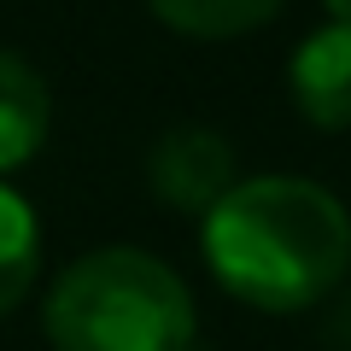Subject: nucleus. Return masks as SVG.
<instances>
[{
  "label": "nucleus",
  "mask_w": 351,
  "mask_h": 351,
  "mask_svg": "<svg viewBox=\"0 0 351 351\" xmlns=\"http://www.w3.org/2000/svg\"><path fill=\"white\" fill-rule=\"evenodd\" d=\"M147 6L176 29V36H193V41H234V36H246V29L269 24L287 0H147Z\"/></svg>",
  "instance_id": "obj_7"
},
{
  "label": "nucleus",
  "mask_w": 351,
  "mask_h": 351,
  "mask_svg": "<svg viewBox=\"0 0 351 351\" xmlns=\"http://www.w3.org/2000/svg\"><path fill=\"white\" fill-rule=\"evenodd\" d=\"M41 328L53 351H188L193 293L164 258L106 246L59 269Z\"/></svg>",
  "instance_id": "obj_2"
},
{
  "label": "nucleus",
  "mask_w": 351,
  "mask_h": 351,
  "mask_svg": "<svg viewBox=\"0 0 351 351\" xmlns=\"http://www.w3.org/2000/svg\"><path fill=\"white\" fill-rule=\"evenodd\" d=\"M287 82H293V106L316 129H351V29L334 18L311 29L293 47Z\"/></svg>",
  "instance_id": "obj_4"
},
{
  "label": "nucleus",
  "mask_w": 351,
  "mask_h": 351,
  "mask_svg": "<svg viewBox=\"0 0 351 351\" xmlns=\"http://www.w3.org/2000/svg\"><path fill=\"white\" fill-rule=\"evenodd\" d=\"M36 269H41V228L36 211L18 188L0 182V316L24 304V293L36 287Z\"/></svg>",
  "instance_id": "obj_6"
},
{
  "label": "nucleus",
  "mask_w": 351,
  "mask_h": 351,
  "mask_svg": "<svg viewBox=\"0 0 351 351\" xmlns=\"http://www.w3.org/2000/svg\"><path fill=\"white\" fill-rule=\"evenodd\" d=\"M53 129V94L18 53H0V176L24 170Z\"/></svg>",
  "instance_id": "obj_5"
},
{
  "label": "nucleus",
  "mask_w": 351,
  "mask_h": 351,
  "mask_svg": "<svg viewBox=\"0 0 351 351\" xmlns=\"http://www.w3.org/2000/svg\"><path fill=\"white\" fill-rule=\"evenodd\" d=\"M322 6H328V18H334V24L351 29V0H322Z\"/></svg>",
  "instance_id": "obj_8"
},
{
  "label": "nucleus",
  "mask_w": 351,
  "mask_h": 351,
  "mask_svg": "<svg viewBox=\"0 0 351 351\" xmlns=\"http://www.w3.org/2000/svg\"><path fill=\"white\" fill-rule=\"evenodd\" d=\"M205 263L252 311H311L351 269V217L304 176H252L205 211Z\"/></svg>",
  "instance_id": "obj_1"
},
{
  "label": "nucleus",
  "mask_w": 351,
  "mask_h": 351,
  "mask_svg": "<svg viewBox=\"0 0 351 351\" xmlns=\"http://www.w3.org/2000/svg\"><path fill=\"white\" fill-rule=\"evenodd\" d=\"M152 188L176 211H211L234 188V147L205 123H182L152 147Z\"/></svg>",
  "instance_id": "obj_3"
}]
</instances>
